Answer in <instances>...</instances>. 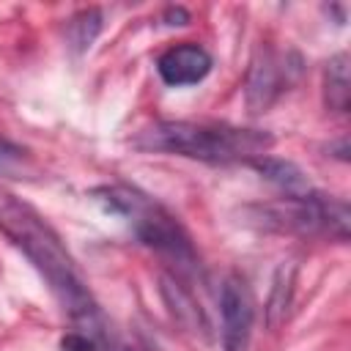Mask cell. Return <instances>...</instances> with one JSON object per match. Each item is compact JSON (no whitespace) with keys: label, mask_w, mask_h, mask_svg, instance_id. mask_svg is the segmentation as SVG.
<instances>
[{"label":"cell","mask_w":351,"mask_h":351,"mask_svg":"<svg viewBox=\"0 0 351 351\" xmlns=\"http://www.w3.org/2000/svg\"><path fill=\"white\" fill-rule=\"evenodd\" d=\"M93 195L107 211H115V214L126 217L143 244L154 247L156 252L173 258L181 266H192L197 261L195 250H192V241L184 233V228L176 222V217L165 206H159L156 200L143 195L140 189L118 184V186H101Z\"/></svg>","instance_id":"3957f363"},{"label":"cell","mask_w":351,"mask_h":351,"mask_svg":"<svg viewBox=\"0 0 351 351\" xmlns=\"http://www.w3.org/2000/svg\"><path fill=\"white\" fill-rule=\"evenodd\" d=\"M266 181H271L277 189L285 192V197H307L313 195V184L307 181V176L288 159H277V156H261L255 162H250Z\"/></svg>","instance_id":"52a82bcc"},{"label":"cell","mask_w":351,"mask_h":351,"mask_svg":"<svg viewBox=\"0 0 351 351\" xmlns=\"http://www.w3.org/2000/svg\"><path fill=\"white\" fill-rule=\"evenodd\" d=\"M156 71L167 85H195L211 71V55L197 44H178L159 55Z\"/></svg>","instance_id":"8992f818"},{"label":"cell","mask_w":351,"mask_h":351,"mask_svg":"<svg viewBox=\"0 0 351 351\" xmlns=\"http://www.w3.org/2000/svg\"><path fill=\"white\" fill-rule=\"evenodd\" d=\"M324 101L335 112H346L351 104V80H348V55L337 52L324 69Z\"/></svg>","instance_id":"ba28073f"},{"label":"cell","mask_w":351,"mask_h":351,"mask_svg":"<svg viewBox=\"0 0 351 351\" xmlns=\"http://www.w3.org/2000/svg\"><path fill=\"white\" fill-rule=\"evenodd\" d=\"M63 351H93L96 348V340L88 337V335H80V332H71L63 337Z\"/></svg>","instance_id":"7c38bea8"},{"label":"cell","mask_w":351,"mask_h":351,"mask_svg":"<svg viewBox=\"0 0 351 351\" xmlns=\"http://www.w3.org/2000/svg\"><path fill=\"white\" fill-rule=\"evenodd\" d=\"M165 19H167V25H186L189 22V14L184 8H167L165 11Z\"/></svg>","instance_id":"4fadbf2b"},{"label":"cell","mask_w":351,"mask_h":351,"mask_svg":"<svg viewBox=\"0 0 351 351\" xmlns=\"http://www.w3.org/2000/svg\"><path fill=\"white\" fill-rule=\"evenodd\" d=\"M293 69L285 63V58L274 55L271 49L261 47L252 58L250 74H247V107L250 112H263L271 107V101L282 93L288 85V74Z\"/></svg>","instance_id":"5b68a950"},{"label":"cell","mask_w":351,"mask_h":351,"mask_svg":"<svg viewBox=\"0 0 351 351\" xmlns=\"http://www.w3.org/2000/svg\"><path fill=\"white\" fill-rule=\"evenodd\" d=\"M291 282H293V271L288 274L285 282H282V271H280V277H277V282H274V293H271L269 307H266L271 326H277V324L285 318V313H288V304H291Z\"/></svg>","instance_id":"30bf717a"},{"label":"cell","mask_w":351,"mask_h":351,"mask_svg":"<svg viewBox=\"0 0 351 351\" xmlns=\"http://www.w3.org/2000/svg\"><path fill=\"white\" fill-rule=\"evenodd\" d=\"M25 159L27 156H25V151L19 145H14V143H8V140L0 137V173H5V176L16 173Z\"/></svg>","instance_id":"8fae6325"},{"label":"cell","mask_w":351,"mask_h":351,"mask_svg":"<svg viewBox=\"0 0 351 351\" xmlns=\"http://www.w3.org/2000/svg\"><path fill=\"white\" fill-rule=\"evenodd\" d=\"M99 30H101V14L96 8H88V11H80L77 16L69 19L66 38H69V44H71L74 52H82V49H88L93 44V38L99 36Z\"/></svg>","instance_id":"9c48e42d"},{"label":"cell","mask_w":351,"mask_h":351,"mask_svg":"<svg viewBox=\"0 0 351 351\" xmlns=\"http://www.w3.org/2000/svg\"><path fill=\"white\" fill-rule=\"evenodd\" d=\"M0 230L36 263V269L47 277L52 293L63 304V310L71 315L74 324L88 329L85 335L99 340L104 335L99 307L80 277L71 255L60 244L58 233L25 203H19L14 195L0 192Z\"/></svg>","instance_id":"6da1fadb"},{"label":"cell","mask_w":351,"mask_h":351,"mask_svg":"<svg viewBox=\"0 0 351 351\" xmlns=\"http://www.w3.org/2000/svg\"><path fill=\"white\" fill-rule=\"evenodd\" d=\"M219 313H222V351H247L252 321H255V299L250 285L230 274L219 293Z\"/></svg>","instance_id":"277c9868"},{"label":"cell","mask_w":351,"mask_h":351,"mask_svg":"<svg viewBox=\"0 0 351 351\" xmlns=\"http://www.w3.org/2000/svg\"><path fill=\"white\" fill-rule=\"evenodd\" d=\"M140 151L178 154L200 162H255L266 156L274 145L269 132L217 126V123H192V121H154L132 140Z\"/></svg>","instance_id":"7a4b0ae2"}]
</instances>
